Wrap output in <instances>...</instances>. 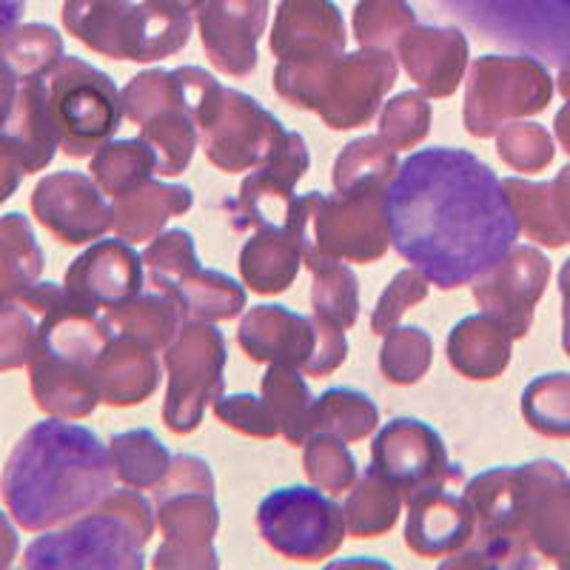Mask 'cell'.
Instances as JSON below:
<instances>
[{"label":"cell","instance_id":"20","mask_svg":"<svg viewBox=\"0 0 570 570\" xmlns=\"http://www.w3.org/2000/svg\"><path fill=\"white\" fill-rule=\"evenodd\" d=\"M237 343L252 363H279L303 368L320 343V317H299L283 305H259L240 323Z\"/></svg>","mask_w":570,"mask_h":570},{"label":"cell","instance_id":"42","mask_svg":"<svg viewBox=\"0 0 570 570\" xmlns=\"http://www.w3.org/2000/svg\"><path fill=\"white\" fill-rule=\"evenodd\" d=\"M414 23V12L405 0H360L354 14V38L363 46L383 49L396 43Z\"/></svg>","mask_w":570,"mask_h":570},{"label":"cell","instance_id":"16","mask_svg":"<svg viewBox=\"0 0 570 570\" xmlns=\"http://www.w3.org/2000/svg\"><path fill=\"white\" fill-rule=\"evenodd\" d=\"M448 451L442 436L422 420L389 422L371 448V471L400 488L405 497L448 471Z\"/></svg>","mask_w":570,"mask_h":570},{"label":"cell","instance_id":"46","mask_svg":"<svg viewBox=\"0 0 570 570\" xmlns=\"http://www.w3.org/2000/svg\"><path fill=\"white\" fill-rule=\"evenodd\" d=\"M214 414L220 416L223 425L232 428V431H240V434L246 436L272 440V436L279 434L277 420H274L272 409H268L263 396H254V394L217 396V402H214Z\"/></svg>","mask_w":570,"mask_h":570},{"label":"cell","instance_id":"15","mask_svg":"<svg viewBox=\"0 0 570 570\" xmlns=\"http://www.w3.org/2000/svg\"><path fill=\"white\" fill-rule=\"evenodd\" d=\"M283 137V124L272 111L243 91L228 89L217 120L203 131V149L217 169L234 175L259 166Z\"/></svg>","mask_w":570,"mask_h":570},{"label":"cell","instance_id":"33","mask_svg":"<svg viewBox=\"0 0 570 570\" xmlns=\"http://www.w3.org/2000/svg\"><path fill=\"white\" fill-rule=\"evenodd\" d=\"M109 451L115 476L126 488H135V491L160 485L166 480V473L171 471V460H175L149 428L111 436Z\"/></svg>","mask_w":570,"mask_h":570},{"label":"cell","instance_id":"14","mask_svg":"<svg viewBox=\"0 0 570 570\" xmlns=\"http://www.w3.org/2000/svg\"><path fill=\"white\" fill-rule=\"evenodd\" d=\"M394 80L396 60L389 49L365 46L363 52L343 55L328 75L317 106L320 117L337 131L368 124Z\"/></svg>","mask_w":570,"mask_h":570},{"label":"cell","instance_id":"52","mask_svg":"<svg viewBox=\"0 0 570 570\" xmlns=\"http://www.w3.org/2000/svg\"><path fill=\"white\" fill-rule=\"evenodd\" d=\"M169 3H177V7H183V9H188V12H191V9L200 7L203 0H169Z\"/></svg>","mask_w":570,"mask_h":570},{"label":"cell","instance_id":"26","mask_svg":"<svg viewBox=\"0 0 570 570\" xmlns=\"http://www.w3.org/2000/svg\"><path fill=\"white\" fill-rule=\"evenodd\" d=\"M195 206V195L186 186H166V183H142L131 195L120 197L115 206V228L120 240L142 243L160 232L169 217L188 212Z\"/></svg>","mask_w":570,"mask_h":570},{"label":"cell","instance_id":"43","mask_svg":"<svg viewBox=\"0 0 570 570\" xmlns=\"http://www.w3.org/2000/svg\"><path fill=\"white\" fill-rule=\"evenodd\" d=\"M305 471L328 493H345L356 476V462L345 440L334 434H312L305 440Z\"/></svg>","mask_w":570,"mask_h":570},{"label":"cell","instance_id":"44","mask_svg":"<svg viewBox=\"0 0 570 570\" xmlns=\"http://www.w3.org/2000/svg\"><path fill=\"white\" fill-rule=\"evenodd\" d=\"M428 126H431V106L425 104L416 91H402L385 106L383 120H380V137L391 149H411L420 140H425Z\"/></svg>","mask_w":570,"mask_h":570},{"label":"cell","instance_id":"34","mask_svg":"<svg viewBox=\"0 0 570 570\" xmlns=\"http://www.w3.org/2000/svg\"><path fill=\"white\" fill-rule=\"evenodd\" d=\"M305 268L314 274V314L340 325L343 331L351 328L356 317H360V288H356L354 272L345 266L343 259L325 257V254L308 259Z\"/></svg>","mask_w":570,"mask_h":570},{"label":"cell","instance_id":"18","mask_svg":"<svg viewBox=\"0 0 570 570\" xmlns=\"http://www.w3.org/2000/svg\"><path fill=\"white\" fill-rule=\"evenodd\" d=\"M63 288L78 305L104 314L140 294L142 259L124 240H100L66 268Z\"/></svg>","mask_w":570,"mask_h":570},{"label":"cell","instance_id":"37","mask_svg":"<svg viewBox=\"0 0 570 570\" xmlns=\"http://www.w3.org/2000/svg\"><path fill=\"white\" fill-rule=\"evenodd\" d=\"M380 422V409L354 389H331L312 409V434H334L345 442L365 440Z\"/></svg>","mask_w":570,"mask_h":570},{"label":"cell","instance_id":"3","mask_svg":"<svg viewBox=\"0 0 570 570\" xmlns=\"http://www.w3.org/2000/svg\"><path fill=\"white\" fill-rule=\"evenodd\" d=\"M27 297L40 312L38 351L29 363L35 405L46 416L83 420L98 409L91 368L115 328L100 312L75 303L63 285L35 283Z\"/></svg>","mask_w":570,"mask_h":570},{"label":"cell","instance_id":"31","mask_svg":"<svg viewBox=\"0 0 570 570\" xmlns=\"http://www.w3.org/2000/svg\"><path fill=\"white\" fill-rule=\"evenodd\" d=\"M171 303L177 305L183 323H217L246 308V292L226 274L197 268L183 279Z\"/></svg>","mask_w":570,"mask_h":570},{"label":"cell","instance_id":"25","mask_svg":"<svg viewBox=\"0 0 570 570\" xmlns=\"http://www.w3.org/2000/svg\"><path fill=\"white\" fill-rule=\"evenodd\" d=\"M294 183L285 180L268 166H254V175L246 177L240 195L226 200L228 223L232 228L243 232V228H288L294 217Z\"/></svg>","mask_w":570,"mask_h":570},{"label":"cell","instance_id":"32","mask_svg":"<svg viewBox=\"0 0 570 570\" xmlns=\"http://www.w3.org/2000/svg\"><path fill=\"white\" fill-rule=\"evenodd\" d=\"M263 400L277 420L279 434L292 445H305V440L312 436L314 400L299 376V368L274 363L263 376Z\"/></svg>","mask_w":570,"mask_h":570},{"label":"cell","instance_id":"10","mask_svg":"<svg viewBox=\"0 0 570 570\" xmlns=\"http://www.w3.org/2000/svg\"><path fill=\"white\" fill-rule=\"evenodd\" d=\"M160 528L169 542L157 553V568L180 551H191L203 568H217L212 539L217 531V505H214V476L200 456H175L171 471L157 485Z\"/></svg>","mask_w":570,"mask_h":570},{"label":"cell","instance_id":"38","mask_svg":"<svg viewBox=\"0 0 570 570\" xmlns=\"http://www.w3.org/2000/svg\"><path fill=\"white\" fill-rule=\"evenodd\" d=\"M396 171V151L383 137H363L345 146L334 163V188L351 191L363 186H389Z\"/></svg>","mask_w":570,"mask_h":570},{"label":"cell","instance_id":"7","mask_svg":"<svg viewBox=\"0 0 570 570\" xmlns=\"http://www.w3.org/2000/svg\"><path fill=\"white\" fill-rule=\"evenodd\" d=\"M445 14L525 58L570 69V0H431Z\"/></svg>","mask_w":570,"mask_h":570},{"label":"cell","instance_id":"50","mask_svg":"<svg viewBox=\"0 0 570 570\" xmlns=\"http://www.w3.org/2000/svg\"><path fill=\"white\" fill-rule=\"evenodd\" d=\"M20 83H23V80L14 78L12 71L0 63V126H3V120H7L9 111H12L14 100H18Z\"/></svg>","mask_w":570,"mask_h":570},{"label":"cell","instance_id":"49","mask_svg":"<svg viewBox=\"0 0 570 570\" xmlns=\"http://www.w3.org/2000/svg\"><path fill=\"white\" fill-rule=\"evenodd\" d=\"M18 551H20L18 531H14V525L9 522L7 513H0V570L9 568V564L18 559Z\"/></svg>","mask_w":570,"mask_h":570},{"label":"cell","instance_id":"4","mask_svg":"<svg viewBox=\"0 0 570 570\" xmlns=\"http://www.w3.org/2000/svg\"><path fill=\"white\" fill-rule=\"evenodd\" d=\"M155 531L151 505L135 488L111 491L98 508L43 531L23 553V568H142V544Z\"/></svg>","mask_w":570,"mask_h":570},{"label":"cell","instance_id":"41","mask_svg":"<svg viewBox=\"0 0 570 570\" xmlns=\"http://www.w3.org/2000/svg\"><path fill=\"white\" fill-rule=\"evenodd\" d=\"M431 337L422 328H391L385 337L380 368L394 385H414L431 365Z\"/></svg>","mask_w":570,"mask_h":570},{"label":"cell","instance_id":"48","mask_svg":"<svg viewBox=\"0 0 570 570\" xmlns=\"http://www.w3.org/2000/svg\"><path fill=\"white\" fill-rule=\"evenodd\" d=\"M23 175H27V171H23V166L18 163V157L0 142V203H7L9 197L18 191L20 177Z\"/></svg>","mask_w":570,"mask_h":570},{"label":"cell","instance_id":"5","mask_svg":"<svg viewBox=\"0 0 570 570\" xmlns=\"http://www.w3.org/2000/svg\"><path fill=\"white\" fill-rule=\"evenodd\" d=\"M274 91L297 109H317L331 69L345 52V20L331 0H283L272 35Z\"/></svg>","mask_w":570,"mask_h":570},{"label":"cell","instance_id":"51","mask_svg":"<svg viewBox=\"0 0 570 570\" xmlns=\"http://www.w3.org/2000/svg\"><path fill=\"white\" fill-rule=\"evenodd\" d=\"M23 12H27V0H0V40L20 27Z\"/></svg>","mask_w":570,"mask_h":570},{"label":"cell","instance_id":"47","mask_svg":"<svg viewBox=\"0 0 570 570\" xmlns=\"http://www.w3.org/2000/svg\"><path fill=\"white\" fill-rule=\"evenodd\" d=\"M428 297V279L416 268H405L389 283L385 294L376 303V312L371 317V331L374 334H389L400 317L409 312L411 305L422 303Z\"/></svg>","mask_w":570,"mask_h":570},{"label":"cell","instance_id":"9","mask_svg":"<svg viewBox=\"0 0 570 570\" xmlns=\"http://www.w3.org/2000/svg\"><path fill=\"white\" fill-rule=\"evenodd\" d=\"M257 528L274 551L294 562H320L337 553L348 525L345 511L314 488H279L257 508Z\"/></svg>","mask_w":570,"mask_h":570},{"label":"cell","instance_id":"29","mask_svg":"<svg viewBox=\"0 0 570 570\" xmlns=\"http://www.w3.org/2000/svg\"><path fill=\"white\" fill-rule=\"evenodd\" d=\"M197 129H200L197 115L188 109L186 100L180 98V89H177L175 104L166 106L160 115L151 117L149 124L140 126V137L157 151V171H160V175H183V169H186L188 163H191V157H195Z\"/></svg>","mask_w":570,"mask_h":570},{"label":"cell","instance_id":"8","mask_svg":"<svg viewBox=\"0 0 570 570\" xmlns=\"http://www.w3.org/2000/svg\"><path fill=\"white\" fill-rule=\"evenodd\" d=\"M46 91L60 149L75 160L106 146L124 120V100L115 80L80 58L60 60L46 78Z\"/></svg>","mask_w":570,"mask_h":570},{"label":"cell","instance_id":"39","mask_svg":"<svg viewBox=\"0 0 570 570\" xmlns=\"http://www.w3.org/2000/svg\"><path fill=\"white\" fill-rule=\"evenodd\" d=\"M142 266L149 272L151 288L171 299L183 285V279L200 268V259H197L195 252V237L188 232L160 234L142 254Z\"/></svg>","mask_w":570,"mask_h":570},{"label":"cell","instance_id":"40","mask_svg":"<svg viewBox=\"0 0 570 570\" xmlns=\"http://www.w3.org/2000/svg\"><path fill=\"white\" fill-rule=\"evenodd\" d=\"M40 340V312L27 294L0 305V374L32 363Z\"/></svg>","mask_w":570,"mask_h":570},{"label":"cell","instance_id":"23","mask_svg":"<svg viewBox=\"0 0 570 570\" xmlns=\"http://www.w3.org/2000/svg\"><path fill=\"white\" fill-rule=\"evenodd\" d=\"M91 376H95L100 402L115 409H129L151 396V391L160 383V368H157L155 351L115 334L95 360Z\"/></svg>","mask_w":570,"mask_h":570},{"label":"cell","instance_id":"27","mask_svg":"<svg viewBox=\"0 0 570 570\" xmlns=\"http://www.w3.org/2000/svg\"><path fill=\"white\" fill-rule=\"evenodd\" d=\"M43 274V252L23 214L0 217V305L27 294Z\"/></svg>","mask_w":570,"mask_h":570},{"label":"cell","instance_id":"30","mask_svg":"<svg viewBox=\"0 0 570 570\" xmlns=\"http://www.w3.org/2000/svg\"><path fill=\"white\" fill-rule=\"evenodd\" d=\"M91 180L104 188V195L120 197L131 195L157 171V151L142 140H109L91 157Z\"/></svg>","mask_w":570,"mask_h":570},{"label":"cell","instance_id":"45","mask_svg":"<svg viewBox=\"0 0 570 570\" xmlns=\"http://www.w3.org/2000/svg\"><path fill=\"white\" fill-rule=\"evenodd\" d=\"M120 100H124V117L140 126L149 124L151 117H157L177 100L175 75L171 71H142L120 91Z\"/></svg>","mask_w":570,"mask_h":570},{"label":"cell","instance_id":"12","mask_svg":"<svg viewBox=\"0 0 570 570\" xmlns=\"http://www.w3.org/2000/svg\"><path fill=\"white\" fill-rule=\"evenodd\" d=\"M32 214L63 246L98 240L115 226V208L104 188L80 171H55L32 191Z\"/></svg>","mask_w":570,"mask_h":570},{"label":"cell","instance_id":"24","mask_svg":"<svg viewBox=\"0 0 570 570\" xmlns=\"http://www.w3.org/2000/svg\"><path fill=\"white\" fill-rule=\"evenodd\" d=\"M303 263V243L297 228H263L246 243L240 254V272L248 288L257 294H283L292 288Z\"/></svg>","mask_w":570,"mask_h":570},{"label":"cell","instance_id":"28","mask_svg":"<svg viewBox=\"0 0 570 570\" xmlns=\"http://www.w3.org/2000/svg\"><path fill=\"white\" fill-rule=\"evenodd\" d=\"M104 317L109 320L115 334L135 340V343L146 345V348L155 351V354L175 343L183 323L177 305L160 292L142 294V297L137 294L129 303L104 312Z\"/></svg>","mask_w":570,"mask_h":570},{"label":"cell","instance_id":"21","mask_svg":"<svg viewBox=\"0 0 570 570\" xmlns=\"http://www.w3.org/2000/svg\"><path fill=\"white\" fill-rule=\"evenodd\" d=\"M396 55L402 58L414 83L428 98L454 95L468 63V40L462 29L411 27L396 40Z\"/></svg>","mask_w":570,"mask_h":570},{"label":"cell","instance_id":"2","mask_svg":"<svg viewBox=\"0 0 570 570\" xmlns=\"http://www.w3.org/2000/svg\"><path fill=\"white\" fill-rule=\"evenodd\" d=\"M111 491L109 445L91 428L60 416L29 428L0 473L3 505L14 525L29 533L52 531L83 517Z\"/></svg>","mask_w":570,"mask_h":570},{"label":"cell","instance_id":"13","mask_svg":"<svg viewBox=\"0 0 570 570\" xmlns=\"http://www.w3.org/2000/svg\"><path fill=\"white\" fill-rule=\"evenodd\" d=\"M462 473L460 465H448L440 480L428 482L405 497L409 502V528L405 542L416 557H445L460 551L471 539L473 505L465 493H460Z\"/></svg>","mask_w":570,"mask_h":570},{"label":"cell","instance_id":"36","mask_svg":"<svg viewBox=\"0 0 570 570\" xmlns=\"http://www.w3.org/2000/svg\"><path fill=\"white\" fill-rule=\"evenodd\" d=\"M402 491L368 468L345 505V525L354 539L383 537L400 519Z\"/></svg>","mask_w":570,"mask_h":570},{"label":"cell","instance_id":"19","mask_svg":"<svg viewBox=\"0 0 570 570\" xmlns=\"http://www.w3.org/2000/svg\"><path fill=\"white\" fill-rule=\"evenodd\" d=\"M63 27L91 52L111 60L146 58V3L131 0H63Z\"/></svg>","mask_w":570,"mask_h":570},{"label":"cell","instance_id":"22","mask_svg":"<svg viewBox=\"0 0 570 570\" xmlns=\"http://www.w3.org/2000/svg\"><path fill=\"white\" fill-rule=\"evenodd\" d=\"M0 142L18 157L27 175L43 171L55 160L60 142L52 124V111H49L46 78L20 83L18 100L0 126Z\"/></svg>","mask_w":570,"mask_h":570},{"label":"cell","instance_id":"17","mask_svg":"<svg viewBox=\"0 0 570 570\" xmlns=\"http://www.w3.org/2000/svg\"><path fill=\"white\" fill-rule=\"evenodd\" d=\"M197 23L212 63L232 78L257 69V40L266 29L268 0H203Z\"/></svg>","mask_w":570,"mask_h":570},{"label":"cell","instance_id":"1","mask_svg":"<svg viewBox=\"0 0 570 570\" xmlns=\"http://www.w3.org/2000/svg\"><path fill=\"white\" fill-rule=\"evenodd\" d=\"M391 246L431 285L451 292L491 274L517 248L505 183L465 149H420L385 188Z\"/></svg>","mask_w":570,"mask_h":570},{"label":"cell","instance_id":"35","mask_svg":"<svg viewBox=\"0 0 570 570\" xmlns=\"http://www.w3.org/2000/svg\"><path fill=\"white\" fill-rule=\"evenodd\" d=\"M63 58V38L46 23H23L0 40V63L18 80L49 78Z\"/></svg>","mask_w":570,"mask_h":570},{"label":"cell","instance_id":"6","mask_svg":"<svg viewBox=\"0 0 570 570\" xmlns=\"http://www.w3.org/2000/svg\"><path fill=\"white\" fill-rule=\"evenodd\" d=\"M385 188L389 186H363L331 197L323 191L297 197L292 226L303 243V266L320 254L354 263L383 257L391 243Z\"/></svg>","mask_w":570,"mask_h":570},{"label":"cell","instance_id":"11","mask_svg":"<svg viewBox=\"0 0 570 570\" xmlns=\"http://www.w3.org/2000/svg\"><path fill=\"white\" fill-rule=\"evenodd\" d=\"M226 343L208 323H186L166 351L169 396L163 405V420L175 434L197 431L208 402H217L223 391Z\"/></svg>","mask_w":570,"mask_h":570}]
</instances>
